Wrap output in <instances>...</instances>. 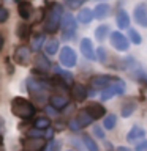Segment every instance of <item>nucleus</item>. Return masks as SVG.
<instances>
[{
  "instance_id": "1",
  "label": "nucleus",
  "mask_w": 147,
  "mask_h": 151,
  "mask_svg": "<svg viewBox=\"0 0 147 151\" xmlns=\"http://www.w3.org/2000/svg\"><path fill=\"white\" fill-rule=\"evenodd\" d=\"M62 17H63V8L59 3H52L51 9L46 14V21H44V30L47 33H55L59 30L60 24H62Z\"/></svg>"
},
{
  "instance_id": "2",
  "label": "nucleus",
  "mask_w": 147,
  "mask_h": 151,
  "mask_svg": "<svg viewBox=\"0 0 147 151\" xmlns=\"http://www.w3.org/2000/svg\"><path fill=\"white\" fill-rule=\"evenodd\" d=\"M11 112L16 116L27 120V118H32L33 115H35V107H33V104L30 101H27V99L14 98L11 101Z\"/></svg>"
},
{
  "instance_id": "3",
  "label": "nucleus",
  "mask_w": 147,
  "mask_h": 151,
  "mask_svg": "<svg viewBox=\"0 0 147 151\" xmlns=\"http://www.w3.org/2000/svg\"><path fill=\"white\" fill-rule=\"evenodd\" d=\"M27 90L30 93V96L36 102L47 101V83L41 82V80H36V79H28L27 80Z\"/></svg>"
},
{
  "instance_id": "4",
  "label": "nucleus",
  "mask_w": 147,
  "mask_h": 151,
  "mask_svg": "<svg viewBox=\"0 0 147 151\" xmlns=\"http://www.w3.org/2000/svg\"><path fill=\"white\" fill-rule=\"evenodd\" d=\"M60 28H62V32H63L65 40H71V38H73L74 32H76V19L73 17V14H70V13L63 14Z\"/></svg>"
},
{
  "instance_id": "5",
  "label": "nucleus",
  "mask_w": 147,
  "mask_h": 151,
  "mask_svg": "<svg viewBox=\"0 0 147 151\" xmlns=\"http://www.w3.org/2000/svg\"><path fill=\"white\" fill-rule=\"evenodd\" d=\"M109 40H111V44H112V47H114L116 50H119V52L128 50L130 41H128V38L123 35V33H120V32H112Z\"/></svg>"
},
{
  "instance_id": "6",
  "label": "nucleus",
  "mask_w": 147,
  "mask_h": 151,
  "mask_svg": "<svg viewBox=\"0 0 147 151\" xmlns=\"http://www.w3.org/2000/svg\"><path fill=\"white\" fill-rule=\"evenodd\" d=\"M60 63L65 66V68H73L76 65V52L71 49L70 46H65L60 49Z\"/></svg>"
},
{
  "instance_id": "7",
  "label": "nucleus",
  "mask_w": 147,
  "mask_h": 151,
  "mask_svg": "<svg viewBox=\"0 0 147 151\" xmlns=\"http://www.w3.org/2000/svg\"><path fill=\"white\" fill-rule=\"evenodd\" d=\"M114 77H111V76H95V77H92L90 79V85L95 88V90H106V88H109L112 85V82H114Z\"/></svg>"
},
{
  "instance_id": "8",
  "label": "nucleus",
  "mask_w": 147,
  "mask_h": 151,
  "mask_svg": "<svg viewBox=\"0 0 147 151\" xmlns=\"http://www.w3.org/2000/svg\"><path fill=\"white\" fill-rule=\"evenodd\" d=\"M46 146L44 139H24L22 140V148L24 151H43Z\"/></svg>"
},
{
  "instance_id": "9",
  "label": "nucleus",
  "mask_w": 147,
  "mask_h": 151,
  "mask_svg": "<svg viewBox=\"0 0 147 151\" xmlns=\"http://www.w3.org/2000/svg\"><path fill=\"white\" fill-rule=\"evenodd\" d=\"M135 21L141 27H147V5L146 3H138L135 6Z\"/></svg>"
},
{
  "instance_id": "10",
  "label": "nucleus",
  "mask_w": 147,
  "mask_h": 151,
  "mask_svg": "<svg viewBox=\"0 0 147 151\" xmlns=\"http://www.w3.org/2000/svg\"><path fill=\"white\" fill-rule=\"evenodd\" d=\"M28 60H30V50H28L27 46H19L16 52H14V61L17 65L25 66L28 65Z\"/></svg>"
},
{
  "instance_id": "11",
  "label": "nucleus",
  "mask_w": 147,
  "mask_h": 151,
  "mask_svg": "<svg viewBox=\"0 0 147 151\" xmlns=\"http://www.w3.org/2000/svg\"><path fill=\"white\" fill-rule=\"evenodd\" d=\"M81 54H82L87 60H95L97 55H95V49H93V44L89 38H82L81 41Z\"/></svg>"
},
{
  "instance_id": "12",
  "label": "nucleus",
  "mask_w": 147,
  "mask_h": 151,
  "mask_svg": "<svg viewBox=\"0 0 147 151\" xmlns=\"http://www.w3.org/2000/svg\"><path fill=\"white\" fill-rule=\"evenodd\" d=\"M87 96H89V91H87V88H85L84 85H81V83L73 85V88H71V98H73L74 101L82 102Z\"/></svg>"
},
{
  "instance_id": "13",
  "label": "nucleus",
  "mask_w": 147,
  "mask_h": 151,
  "mask_svg": "<svg viewBox=\"0 0 147 151\" xmlns=\"http://www.w3.org/2000/svg\"><path fill=\"white\" fill-rule=\"evenodd\" d=\"M144 135H146V131L141 126H133L130 132L127 134V140L128 143H135L138 140H144Z\"/></svg>"
},
{
  "instance_id": "14",
  "label": "nucleus",
  "mask_w": 147,
  "mask_h": 151,
  "mask_svg": "<svg viewBox=\"0 0 147 151\" xmlns=\"http://www.w3.org/2000/svg\"><path fill=\"white\" fill-rule=\"evenodd\" d=\"M51 106L55 109V110H62L63 107L68 106V98L63 96V94H52L51 96Z\"/></svg>"
},
{
  "instance_id": "15",
  "label": "nucleus",
  "mask_w": 147,
  "mask_h": 151,
  "mask_svg": "<svg viewBox=\"0 0 147 151\" xmlns=\"http://www.w3.org/2000/svg\"><path fill=\"white\" fill-rule=\"evenodd\" d=\"M136 107H138V102H136V101H133V99H127V101L122 104V109H120L122 116H123V118L131 116L133 113H135Z\"/></svg>"
},
{
  "instance_id": "16",
  "label": "nucleus",
  "mask_w": 147,
  "mask_h": 151,
  "mask_svg": "<svg viewBox=\"0 0 147 151\" xmlns=\"http://www.w3.org/2000/svg\"><path fill=\"white\" fill-rule=\"evenodd\" d=\"M90 115H92L93 120H98V118H103L104 116V113H106V110H104V107L101 106V104H97V102H93V104H90V106L85 109Z\"/></svg>"
},
{
  "instance_id": "17",
  "label": "nucleus",
  "mask_w": 147,
  "mask_h": 151,
  "mask_svg": "<svg viewBox=\"0 0 147 151\" xmlns=\"http://www.w3.org/2000/svg\"><path fill=\"white\" fill-rule=\"evenodd\" d=\"M17 11L22 19H28L33 13V6L30 2H17Z\"/></svg>"
},
{
  "instance_id": "18",
  "label": "nucleus",
  "mask_w": 147,
  "mask_h": 151,
  "mask_svg": "<svg viewBox=\"0 0 147 151\" xmlns=\"http://www.w3.org/2000/svg\"><path fill=\"white\" fill-rule=\"evenodd\" d=\"M116 22H117V27L119 28H128L130 30V16L127 14L125 9H120V11L117 13V17H116Z\"/></svg>"
},
{
  "instance_id": "19",
  "label": "nucleus",
  "mask_w": 147,
  "mask_h": 151,
  "mask_svg": "<svg viewBox=\"0 0 147 151\" xmlns=\"http://www.w3.org/2000/svg\"><path fill=\"white\" fill-rule=\"evenodd\" d=\"M109 13H111V6H109L108 3H100V5H97V6H95V9H93V14H95V17H97V19L108 17Z\"/></svg>"
},
{
  "instance_id": "20",
  "label": "nucleus",
  "mask_w": 147,
  "mask_h": 151,
  "mask_svg": "<svg viewBox=\"0 0 147 151\" xmlns=\"http://www.w3.org/2000/svg\"><path fill=\"white\" fill-rule=\"evenodd\" d=\"M76 120H78L79 126H81V129H82V127L92 124L93 118H92V115H90V113H89L87 110H81V112L78 113V116H76Z\"/></svg>"
},
{
  "instance_id": "21",
  "label": "nucleus",
  "mask_w": 147,
  "mask_h": 151,
  "mask_svg": "<svg viewBox=\"0 0 147 151\" xmlns=\"http://www.w3.org/2000/svg\"><path fill=\"white\" fill-rule=\"evenodd\" d=\"M95 17V14L93 11L90 8H82V9H79V13H78V21L81 24H89V22H92V19Z\"/></svg>"
},
{
  "instance_id": "22",
  "label": "nucleus",
  "mask_w": 147,
  "mask_h": 151,
  "mask_svg": "<svg viewBox=\"0 0 147 151\" xmlns=\"http://www.w3.org/2000/svg\"><path fill=\"white\" fill-rule=\"evenodd\" d=\"M109 33H111V28H109V25H106V24H103V25H98L97 30H95V38H97L98 41H103L104 38H106Z\"/></svg>"
},
{
  "instance_id": "23",
  "label": "nucleus",
  "mask_w": 147,
  "mask_h": 151,
  "mask_svg": "<svg viewBox=\"0 0 147 151\" xmlns=\"http://www.w3.org/2000/svg\"><path fill=\"white\" fill-rule=\"evenodd\" d=\"M116 123H117V116L114 115V113H109V115H106L103 120V129H108V131L114 129Z\"/></svg>"
},
{
  "instance_id": "24",
  "label": "nucleus",
  "mask_w": 147,
  "mask_h": 151,
  "mask_svg": "<svg viewBox=\"0 0 147 151\" xmlns=\"http://www.w3.org/2000/svg\"><path fill=\"white\" fill-rule=\"evenodd\" d=\"M35 61H36V66H38V69H41V71H47V69L51 68V63H49V60H47L44 55H41V54H38V55H36Z\"/></svg>"
},
{
  "instance_id": "25",
  "label": "nucleus",
  "mask_w": 147,
  "mask_h": 151,
  "mask_svg": "<svg viewBox=\"0 0 147 151\" xmlns=\"http://www.w3.org/2000/svg\"><path fill=\"white\" fill-rule=\"evenodd\" d=\"M82 142H84L85 150H87V151H100V146L97 145V142H95L90 135H84L82 137Z\"/></svg>"
},
{
  "instance_id": "26",
  "label": "nucleus",
  "mask_w": 147,
  "mask_h": 151,
  "mask_svg": "<svg viewBox=\"0 0 147 151\" xmlns=\"http://www.w3.org/2000/svg\"><path fill=\"white\" fill-rule=\"evenodd\" d=\"M16 33L21 40H25V38H28V35H30V25H28V24H19L17 28H16Z\"/></svg>"
},
{
  "instance_id": "27",
  "label": "nucleus",
  "mask_w": 147,
  "mask_h": 151,
  "mask_svg": "<svg viewBox=\"0 0 147 151\" xmlns=\"http://www.w3.org/2000/svg\"><path fill=\"white\" fill-rule=\"evenodd\" d=\"M44 50H46L47 55H54V54H57V50H59V41H57V40L47 41L46 44H44Z\"/></svg>"
},
{
  "instance_id": "28",
  "label": "nucleus",
  "mask_w": 147,
  "mask_h": 151,
  "mask_svg": "<svg viewBox=\"0 0 147 151\" xmlns=\"http://www.w3.org/2000/svg\"><path fill=\"white\" fill-rule=\"evenodd\" d=\"M36 127V129H47V127L51 126V120L49 118H46V116H41V118H36L35 120V124H33Z\"/></svg>"
},
{
  "instance_id": "29",
  "label": "nucleus",
  "mask_w": 147,
  "mask_h": 151,
  "mask_svg": "<svg viewBox=\"0 0 147 151\" xmlns=\"http://www.w3.org/2000/svg\"><path fill=\"white\" fill-rule=\"evenodd\" d=\"M128 38H130V41L133 42V44H141L142 42V38H141V35L139 33H138L135 28H130V30H128Z\"/></svg>"
},
{
  "instance_id": "30",
  "label": "nucleus",
  "mask_w": 147,
  "mask_h": 151,
  "mask_svg": "<svg viewBox=\"0 0 147 151\" xmlns=\"http://www.w3.org/2000/svg\"><path fill=\"white\" fill-rule=\"evenodd\" d=\"M43 42H44V35H36L35 38H33V41H32V49L33 50H40Z\"/></svg>"
},
{
  "instance_id": "31",
  "label": "nucleus",
  "mask_w": 147,
  "mask_h": 151,
  "mask_svg": "<svg viewBox=\"0 0 147 151\" xmlns=\"http://www.w3.org/2000/svg\"><path fill=\"white\" fill-rule=\"evenodd\" d=\"M116 90H114V87H112V85H111V87H109V88H106V90H104V91L101 93V99H103V101H108V99H111L112 96H116Z\"/></svg>"
},
{
  "instance_id": "32",
  "label": "nucleus",
  "mask_w": 147,
  "mask_h": 151,
  "mask_svg": "<svg viewBox=\"0 0 147 151\" xmlns=\"http://www.w3.org/2000/svg\"><path fill=\"white\" fill-rule=\"evenodd\" d=\"M93 135L97 137V139H101V140L106 139V135H104V129L101 126H93Z\"/></svg>"
},
{
  "instance_id": "33",
  "label": "nucleus",
  "mask_w": 147,
  "mask_h": 151,
  "mask_svg": "<svg viewBox=\"0 0 147 151\" xmlns=\"http://www.w3.org/2000/svg\"><path fill=\"white\" fill-rule=\"evenodd\" d=\"M85 2V0H65V3L68 5V6L71 8V9H78L81 5H82Z\"/></svg>"
},
{
  "instance_id": "34",
  "label": "nucleus",
  "mask_w": 147,
  "mask_h": 151,
  "mask_svg": "<svg viewBox=\"0 0 147 151\" xmlns=\"http://www.w3.org/2000/svg\"><path fill=\"white\" fill-rule=\"evenodd\" d=\"M60 146H62V143L59 140H52L49 146H47V151H60Z\"/></svg>"
},
{
  "instance_id": "35",
  "label": "nucleus",
  "mask_w": 147,
  "mask_h": 151,
  "mask_svg": "<svg viewBox=\"0 0 147 151\" xmlns=\"http://www.w3.org/2000/svg\"><path fill=\"white\" fill-rule=\"evenodd\" d=\"M97 54H98V60H100V61H104V60H106V57H108L106 49H104V47H98V49H97Z\"/></svg>"
},
{
  "instance_id": "36",
  "label": "nucleus",
  "mask_w": 147,
  "mask_h": 151,
  "mask_svg": "<svg viewBox=\"0 0 147 151\" xmlns=\"http://www.w3.org/2000/svg\"><path fill=\"white\" fill-rule=\"evenodd\" d=\"M8 16H9L8 9H7V8H3V6H0V22H7Z\"/></svg>"
},
{
  "instance_id": "37",
  "label": "nucleus",
  "mask_w": 147,
  "mask_h": 151,
  "mask_svg": "<svg viewBox=\"0 0 147 151\" xmlns=\"http://www.w3.org/2000/svg\"><path fill=\"white\" fill-rule=\"evenodd\" d=\"M68 126H70V129H71V131H79V129H81V126H79V123H78V120H76V118L70 120Z\"/></svg>"
},
{
  "instance_id": "38",
  "label": "nucleus",
  "mask_w": 147,
  "mask_h": 151,
  "mask_svg": "<svg viewBox=\"0 0 147 151\" xmlns=\"http://www.w3.org/2000/svg\"><path fill=\"white\" fill-rule=\"evenodd\" d=\"M136 151H147V140H142L136 145Z\"/></svg>"
},
{
  "instance_id": "39",
  "label": "nucleus",
  "mask_w": 147,
  "mask_h": 151,
  "mask_svg": "<svg viewBox=\"0 0 147 151\" xmlns=\"http://www.w3.org/2000/svg\"><path fill=\"white\" fill-rule=\"evenodd\" d=\"M71 143H73V145L76 146V148L79 150V151H82V150H84V148H82V145H81V142H78L76 139H71Z\"/></svg>"
},
{
  "instance_id": "40",
  "label": "nucleus",
  "mask_w": 147,
  "mask_h": 151,
  "mask_svg": "<svg viewBox=\"0 0 147 151\" xmlns=\"http://www.w3.org/2000/svg\"><path fill=\"white\" fill-rule=\"evenodd\" d=\"M46 112H49L51 115H55V113H57V110H55V109L52 107V106H51V107H46Z\"/></svg>"
},
{
  "instance_id": "41",
  "label": "nucleus",
  "mask_w": 147,
  "mask_h": 151,
  "mask_svg": "<svg viewBox=\"0 0 147 151\" xmlns=\"http://www.w3.org/2000/svg\"><path fill=\"white\" fill-rule=\"evenodd\" d=\"M117 151H131V150L127 148V146H117Z\"/></svg>"
},
{
  "instance_id": "42",
  "label": "nucleus",
  "mask_w": 147,
  "mask_h": 151,
  "mask_svg": "<svg viewBox=\"0 0 147 151\" xmlns=\"http://www.w3.org/2000/svg\"><path fill=\"white\" fill-rule=\"evenodd\" d=\"M3 47V38H2V35H0V49Z\"/></svg>"
},
{
  "instance_id": "43",
  "label": "nucleus",
  "mask_w": 147,
  "mask_h": 151,
  "mask_svg": "<svg viewBox=\"0 0 147 151\" xmlns=\"http://www.w3.org/2000/svg\"><path fill=\"white\" fill-rule=\"evenodd\" d=\"M0 143H2V137H0Z\"/></svg>"
},
{
  "instance_id": "44",
  "label": "nucleus",
  "mask_w": 147,
  "mask_h": 151,
  "mask_svg": "<svg viewBox=\"0 0 147 151\" xmlns=\"http://www.w3.org/2000/svg\"><path fill=\"white\" fill-rule=\"evenodd\" d=\"M68 151H73V150H68Z\"/></svg>"
}]
</instances>
